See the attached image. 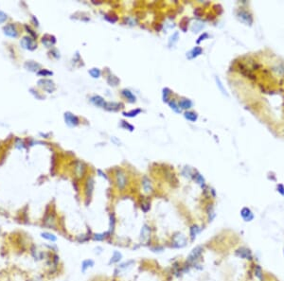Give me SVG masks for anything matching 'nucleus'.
<instances>
[{
	"label": "nucleus",
	"mask_w": 284,
	"mask_h": 281,
	"mask_svg": "<svg viewBox=\"0 0 284 281\" xmlns=\"http://www.w3.org/2000/svg\"><path fill=\"white\" fill-rule=\"evenodd\" d=\"M116 180H117V186L120 190H123L125 186H127V177L126 174L122 170H117L116 173Z\"/></svg>",
	"instance_id": "nucleus-1"
},
{
	"label": "nucleus",
	"mask_w": 284,
	"mask_h": 281,
	"mask_svg": "<svg viewBox=\"0 0 284 281\" xmlns=\"http://www.w3.org/2000/svg\"><path fill=\"white\" fill-rule=\"evenodd\" d=\"M186 244V238L182 234H176L172 238V246L174 248H183Z\"/></svg>",
	"instance_id": "nucleus-2"
},
{
	"label": "nucleus",
	"mask_w": 284,
	"mask_h": 281,
	"mask_svg": "<svg viewBox=\"0 0 284 281\" xmlns=\"http://www.w3.org/2000/svg\"><path fill=\"white\" fill-rule=\"evenodd\" d=\"M202 252H203V248L201 246L195 247V248L191 251V253L189 254V258H188V261L189 262H195L197 259L201 257Z\"/></svg>",
	"instance_id": "nucleus-3"
},
{
	"label": "nucleus",
	"mask_w": 284,
	"mask_h": 281,
	"mask_svg": "<svg viewBox=\"0 0 284 281\" xmlns=\"http://www.w3.org/2000/svg\"><path fill=\"white\" fill-rule=\"evenodd\" d=\"M241 215L245 221H251L254 219L253 213L248 207H243L241 211Z\"/></svg>",
	"instance_id": "nucleus-4"
},
{
	"label": "nucleus",
	"mask_w": 284,
	"mask_h": 281,
	"mask_svg": "<svg viewBox=\"0 0 284 281\" xmlns=\"http://www.w3.org/2000/svg\"><path fill=\"white\" fill-rule=\"evenodd\" d=\"M236 255H239L240 258H245V259H248V258H251V252H250L249 249L246 248H241L236 252Z\"/></svg>",
	"instance_id": "nucleus-5"
},
{
	"label": "nucleus",
	"mask_w": 284,
	"mask_h": 281,
	"mask_svg": "<svg viewBox=\"0 0 284 281\" xmlns=\"http://www.w3.org/2000/svg\"><path fill=\"white\" fill-rule=\"evenodd\" d=\"M65 120L67 122V124H69L71 126H76L79 123V119L77 117H75L74 115H72L70 113L65 114Z\"/></svg>",
	"instance_id": "nucleus-6"
},
{
	"label": "nucleus",
	"mask_w": 284,
	"mask_h": 281,
	"mask_svg": "<svg viewBox=\"0 0 284 281\" xmlns=\"http://www.w3.org/2000/svg\"><path fill=\"white\" fill-rule=\"evenodd\" d=\"M91 101L97 106H100V107H106V103H105L104 100L101 97L99 96H95L91 97Z\"/></svg>",
	"instance_id": "nucleus-7"
},
{
	"label": "nucleus",
	"mask_w": 284,
	"mask_h": 281,
	"mask_svg": "<svg viewBox=\"0 0 284 281\" xmlns=\"http://www.w3.org/2000/svg\"><path fill=\"white\" fill-rule=\"evenodd\" d=\"M150 234H151V229L150 227L148 226V225H143V227L141 229V232H140V238L142 240H146L148 238L150 237Z\"/></svg>",
	"instance_id": "nucleus-8"
},
{
	"label": "nucleus",
	"mask_w": 284,
	"mask_h": 281,
	"mask_svg": "<svg viewBox=\"0 0 284 281\" xmlns=\"http://www.w3.org/2000/svg\"><path fill=\"white\" fill-rule=\"evenodd\" d=\"M239 17L240 19L243 21V22L245 23H248V24H251L252 22H250V21H252V17L250 16L246 11H241L239 14Z\"/></svg>",
	"instance_id": "nucleus-9"
},
{
	"label": "nucleus",
	"mask_w": 284,
	"mask_h": 281,
	"mask_svg": "<svg viewBox=\"0 0 284 281\" xmlns=\"http://www.w3.org/2000/svg\"><path fill=\"white\" fill-rule=\"evenodd\" d=\"M93 266H94V261H93L92 259H85V260H83L82 263V272H85L88 268L93 267Z\"/></svg>",
	"instance_id": "nucleus-10"
},
{
	"label": "nucleus",
	"mask_w": 284,
	"mask_h": 281,
	"mask_svg": "<svg viewBox=\"0 0 284 281\" xmlns=\"http://www.w3.org/2000/svg\"><path fill=\"white\" fill-rule=\"evenodd\" d=\"M41 237L43 238H45V240H49V241H52V242L57 240V237L55 235H53V234H51V233H48V232L42 233Z\"/></svg>",
	"instance_id": "nucleus-11"
},
{
	"label": "nucleus",
	"mask_w": 284,
	"mask_h": 281,
	"mask_svg": "<svg viewBox=\"0 0 284 281\" xmlns=\"http://www.w3.org/2000/svg\"><path fill=\"white\" fill-rule=\"evenodd\" d=\"M93 187H94V181H93V179H89L88 182H87V185H86V195H87V197H91Z\"/></svg>",
	"instance_id": "nucleus-12"
},
{
	"label": "nucleus",
	"mask_w": 284,
	"mask_h": 281,
	"mask_svg": "<svg viewBox=\"0 0 284 281\" xmlns=\"http://www.w3.org/2000/svg\"><path fill=\"white\" fill-rule=\"evenodd\" d=\"M121 258H122V255L120 252H117V251H115V252H114V254H113V255H112L111 259H110V262L109 263L110 264H111V263H117V262H118V261L120 260Z\"/></svg>",
	"instance_id": "nucleus-13"
},
{
	"label": "nucleus",
	"mask_w": 284,
	"mask_h": 281,
	"mask_svg": "<svg viewBox=\"0 0 284 281\" xmlns=\"http://www.w3.org/2000/svg\"><path fill=\"white\" fill-rule=\"evenodd\" d=\"M115 226H116V218H115V215L111 214L110 215V224H109V234H111L114 232V230H115Z\"/></svg>",
	"instance_id": "nucleus-14"
},
{
	"label": "nucleus",
	"mask_w": 284,
	"mask_h": 281,
	"mask_svg": "<svg viewBox=\"0 0 284 281\" xmlns=\"http://www.w3.org/2000/svg\"><path fill=\"white\" fill-rule=\"evenodd\" d=\"M199 233H200V228H199L197 225H193V226H191V228H190V237H191L192 240L196 238V236Z\"/></svg>",
	"instance_id": "nucleus-15"
},
{
	"label": "nucleus",
	"mask_w": 284,
	"mask_h": 281,
	"mask_svg": "<svg viewBox=\"0 0 284 281\" xmlns=\"http://www.w3.org/2000/svg\"><path fill=\"white\" fill-rule=\"evenodd\" d=\"M179 106L183 109H189L191 107V101L189 100H182L179 102Z\"/></svg>",
	"instance_id": "nucleus-16"
},
{
	"label": "nucleus",
	"mask_w": 284,
	"mask_h": 281,
	"mask_svg": "<svg viewBox=\"0 0 284 281\" xmlns=\"http://www.w3.org/2000/svg\"><path fill=\"white\" fill-rule=\"evenodd\" d=\"M185 117L188 119V120L195 121L196 119H197V115L195 113H192V112H186L185 114Z\"/></svg>",
	"instance_id": "nucleus-17"
},
{
	"label": "nucleus",
	"mask_w": 284,
	"mask_h": 281,
	"mask_svg": "<svg viewBox=\"0 0 284 281\" xmlns=\"http://www.w3.org/2000/svg\"><path fill=\"white\" fill-rule=\"evenodd\" d=\"M123 95L127 97V100H129L131 102L135 101V97L132 94V92H130L129 90H123Z\"/></svg>",
	"instance_id": "nucleus-18"
},
{
	"label": "nucleus",
	"mask_w": 284,
	"mask_h": 281,
	"mask_svg": "<svg viewBox=\"0 0 284 281\" xmlns=\"http://www.w3.org/2000/svg\"><path fill=\"white\" fill-rule=\"evenodd\" d=\"M5 33L7 34V35L11 36V37H16V36H17V32H16V29H15V28L12 25H11V31L5 28Z\"/></svg>",
	"instance_id": "nucleus-19"
},
{
	"label": "nucleus",
	"mask_w": 284,
	"mask_h": 281,
	"mask_svg": "<svg viewBox=\"0 0 284 281\" xmlns=\"http://www.w3.org/2000/svg\"><path fill=\"white\" fill-rule=\"evenodd\" d=\"M255 275L261 281L262 280V276H263V274H262V270H261V266H258V265L256 266V268H255Z\"/></svg>",
	"instance_id": "nucleus-20"
},
{
	"label": "nucleus",
	"mask_w": 284,
	"mask_h": 281,
	"mask_svg": "<svg viewBox=\"0 0 284 281\" xmlns=\"http://www.w3.org/2000/svg\"><path fill=\"white\" fill-rule=\"evenodd\" d=\"M143 187H144V189H145L146 192H149V191H151V189H152L151 182H150V180H148L147 178L144 179V181H143Z\"/></svg>",
	"instance_id": "nucleus-21"
},
{
	"label": "nucleus",
	"mask_w": 284,
	"mask_h": 281,
	"mask_svg": "<svg viewBox=\"0 0 284 281\" xmlns=\"http://www.w3.org/2000/svg\"><path fill=\"white\" fill-rule=\"evenodd\" d=\"M201 53H202V48H198V46H196V48H193L191 52L189 53V54H192L191 56H190L189 58H194V57L198 56V55H200Z\"/></svg>",
	"instance_id": "nucleus-22"
},
{
	"label": "nucleus",
	"mask_w": 284,
	"mask_h": 281,
	"mask_svg": "<svg viewBox=\"0 0 284 281\" xmlns=\"http://www.w3.org/2000/svg\"><path fill=\"white\" fill-rule=\"evenodd\" d=\"M106 235L107 234L106 233H101V234H96V235L94 236V240H98V241H101V240H103L105 238H106Z\"/></svg>",
	"instance_id": "nucleus-23"
},
{
	"label": "nucleus",
	"mask_w": 284,
	"mask_h": 281,
	"mask_svg": "<svg viewBox=\"0 0 284 281\" xmlns=\"http://www.w3.org/2000/svg\"><path fill=\"white\" fill-rule=\"evenodd\" d=\"M141 112V110H135V111H133V112H130V113H124V116L126 117H135V116H137V114H139Z\"/></svg>",
	"instance_id": "nucleus-24"
},
{
	"label": "nucleus",
	"mask_w": 284,
	"mask_h": 281,
	"mask_svg": "<svg viewBox=\"0 0 284 281\" xmlns=\"http://www.w3.org/2000/svg\"><path fill=\"white\" fill-rule=\"evenodd\" d=\"M90 74L94 77V78H98V77L100 75V71L99 69H96V68H94V69L90 70Z\"/></svg>",
	"instance_id": "nucleus-25"
},
{
	"label": "nucleus",
	"mask_w": 284,
	"mask_h": 281,
	"mask_svg": "<svg viewBox=\"0 0 284 281\" xmlns=\"http://www.w3.org/2000/svg\"><path fill=\"white\" fill-rule=\"evenodd\" d=\"M134 263H135V261H134V260H129L128 262L122 263L121 265H120V268H121V269H125V268L129 267V266H131V265H133Z\"/></svg>",
	"instance_id": "nucleus-26"
},
{
	"label": "nucleus",
	"mask_w": 284,
	"mask_h": 281,
	"mask_svg": "<svg viewBox=\"0 0 284 281\" xmlns=\"http://www.w3.org/2000/svg\"><path fill=\"white\" fill-rule=\"evenodd\" d=\"M169 105H171V106H172V108L173 110H175L177 113H180V112H181V110L177 108V105H176V103H175L174 101H171V102H169Z\"/></svg>",
	"instance_id": "nucleus-27"
},
{
	"label": "nucleus",
	"mask_w": 284,
	"mask_h": 281,
	"mask_svg": "<svg viewBox=\"0 0 284 281\" xmlns=\"http://www.w3.org/2000/svg\"><path fill=\"white\" fill-rule=\"evenodd\" d=\"M278 191L282 196H284V186L282 185H278Z\"/></svg>",
	"instance_id": "nucleus-28"
},
{
	"label": "nucleus",
	"mask_w": 284,
	"mask_h": 281,
	"mask_svg": "<svg viewBox=\"0 0 284 281\" xmlns=\"http://www.w3.org/2000/svg\"><path fill=\"white\" fill-rule=\"evenodd\" d=\"M169 90H168V89H164V100H168V95H169V92H168Z\"/></svg>",
	"instance_id": "nucleus-29"
}]
</instances>
